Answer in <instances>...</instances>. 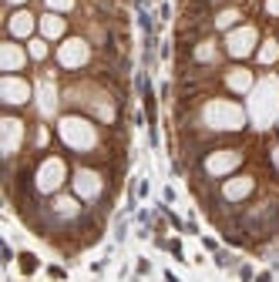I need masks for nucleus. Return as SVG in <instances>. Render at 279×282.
Instances as JSON below:
<instances>
[{
    "label": "nucleus",
    "mask_w": 279,
    "mask_h": 282,
    "mask_svg": "<svg viewBox=\"0 0 279 282\" xmlns=\"http://www.w3.org/2000/svg\"><path fill=\"white\" fill-rule=\"evenodd\" d=\"M165 252H172L178 262H189V259H185V252H182V239H168V249H165Z\"/></svg>",
    "instance_id": "17"
},
{
    "label": "nucleus",
    "mask_w": 279,
    "mask_h": 282,
    "mask_svg": "<svg viewBox=\"0 0 279 282\" xmlns=\"http://www.w3.org/2000/svg\"><path fill=\"white\" fill-rule=\"evenodd\" d=\"M219 81H222V88L232 91V94H249V91L255 88V74L249 71V67H242V64L222 71V74H219Z\"/></svg>",
    "instance_id": "7"
},
{
    "label": "nucleus",
    "mask_w": 279,
    "mask_h": 282,
    "mask_svg": "<svg viewBox=\"0 0 279 282\" xmlns=\"http://www.w3.org/2000/svg\"><path fill=\"white\" fill-rule=\"evenodd\" d=\"M48 275H51V279H57V282H64V279H67V269H61V266H48Z\"/></svg>",
    "instance_id": "22"
},
{
    "label": "nucleus",
    "mask_w": 279,
    "mask_h": 282,
    "mask_svg": "<svg viewBox=\"0 0 279 282\" xmlns=\"http://www.w3.org/2000/svg\"><path fill=\"white\" fill-rule=\"evenodd\" d=\"M31 57H27V47H20L17 40H4V74H20L27 71Z\"/></svg>",
    "instance_id": "9"
},
{
    "label": "nucleus",
    "mask_w": 279,
    "mask_h": 282,
    "mask_svg": "<svg viewBox=\"0 0 279 282\" xmlns=\"http://www.w3.org/2000/svg\"><path fill=\"white\" fill-rule=\"evenodd\" d=\"M37 24H40V17L34 14L31 7H17V10H10V14H7L4 31H7L10 40H31L34 31H37Z\"/></svg>",
    "instance_id": "5"
},
{
    "label": "nucleus",
    "mask_w": 279,
    "mask_h": 282,
    "mask_svg": "<svg viewBox=\"0 0 279 282\" xmlns=\"http://www.w3.org/2000/svg\"><path fill=\"white\" fill-rule=\"evenodd\" d=\"M161 198H165V205H172V201H175V188H161Z\"/></svg>",
    "instance_id": "25"
},
{
    "label": "nucleus",
    "mask_w": 279,
    "mask_h": 282,
    "mask_svg": "<svg viewBox=\"0 0 279 282\" xmlns=\"http://www.w3.org/2000/svg\"><path fill=\"white\" fill-rule=\"evenodd\" d=\"M212 262H216V269H236V266H239V262H236V255H232L229 249L212 252Z\"/></svg>",
    "instance_id": "14"
},
{
    "label": "nucleus",
    "mask_w": 279,
    "mask_h": 282,
    "mask_svg": "<svg viewBox=\"0 0 279 282\" xmlns=\"http://www.w3.org/2000/svg\"><path fill=\"white\" fill-rule=\"evenodd\" d=\"M202 245H205V252H219V249H222L219 239H212V235H202Z\"/></svg>",
    "instance_id": "23"
},
{
    "label": "nucleus",
    "mask_w": 279,
    "mask_h": 282,
    "mask_svg": "<svg viewBox=\"0 0 279 282\" xmlns=\"http://www.w3.org/2000/svg\"><path fill=\"white\" fill-rule=\"evenodd\" d=\"M263 14L269 20H279V0H263Z\"/></svg>",
    "instance_id": "18"
},
{
    "label": "nucleus",
    "mask_w": 279,
    "mask_h": 282,
    "mask_svg": "<svg viewBox=\"0 0 279 282\" xmlns=\"http://www.w3.org/2000/svg\"><path fill=\"white\" fill-rule=\"evenodd\" d=\"M54 61H57V71L78 74L81 67H88L91 61H98V50L84 34H71V37H64L61 50H54Z\"/></svg>",
    "instance_id": "1"
},
{
    "label": "nucleus",
    "mask_w": 279,
    "mask_h": 282,
    "mask_svg": "<svg viewBox=\"0 0 279 282\" xmlns=\"http://www.w3.org/2000/svg\"><path fill=\"white\" fill-rule=\"evenodd\" d=\"M259 27L255 24H239V27H232L229 34H225V40H222V50H225V57H232V61H246V57H252L255 50H259Z\"/></svg>",
    "instance_id": "3"
},
{
    "label": "nucleus",
    "mask_w": 279,
    "mask_h": 282,
    "mask_svg": "<svg viewBox=\"0 0 279 282\" xmlns=\"http://www.w3.org/2000/svg\"><path fill=\"white\" fill-rule=\"evenodd\" d=\"M34 101V84L20 74H4V108L7 111H20Z\"/></svg>",
    "instance_id": "4"
},
{
    "label": "nucleus",
    "mask_w": 279,
    "mask_h": 282,
    "mask_svg": "<svg viewBox=\"0 0 279 282\" xmlns=\"http://www.w3.org/2000/svg\"><path fill=\"white\" fill-rule=\"evenodd\" d=\"M37 34L44 40H64V37H71V20L64 14L44 10V14H40V24H37Z\"/></svg>",
    "instance_id": "6"
},
{
    "label": "nucleus",
    "mask_w": 279,
    "mask_h": 282,
    "mask_svg": "<svg viewBox=\"0 0 279 282\" xmlns=\"http://www.w3.org/2000/svg\"><path fill=\"white\" fill-rule=\"evenodd\" d=\"M276 37H279V34H276Z\"/></svg>",
    "instance_id": "29"
},
{
    "label": "nucleus",
    "mask_w": 279,
    "mask_h": 282,
    "mask_svg": "<svg viewBox=\"0 0 279 282\" xmlns=\"http://www.w3.org/2000/svg\"><path fill=\"white\" fill-rule=\"evenodd\" d=\"M148 4H165V0H148Z\"/></svg>",
    "instance_id": "28"
},
{
    "label": "nucleus",
    "mask_w": 279,
    "mask_h": 282,
    "mask_svg": "<svg viewBox=\"0 0 279 282\" xmlns=\"http://www.w3.org/2000/svg\"><path fill=\"white\" fill-rule=\"evenodd\" d=\"M24 47H27V57H31V64H48V61H51V40H44V37H31Z\"/></svg>",
    "instance_id": "11"
},
{
    "label": "nucleus",
    "mask_w": 279,
    "mask_h": 282,
    "mask_svg": "<svg viewBox=\"0 0 279 282\" xmlns=\"http://www.w3.org/2000/svg\"><path fill=\"white\" fill-rule=\"evenodd\" d=\"M155 20H158V27L165 24V20H172V4H158V14H155Z\"/></svg>",
    "instance_id": "19"
},
{
    "label": "nucleus",
    "mask_w": 279,
    "mask_h": 282,
    "mask_svg": "<svg viewBox=\"0 0 279 282\" xmlns=\"http://www.w3.org/2000/svg\"><path fill=\"white\" fill-rule=\"evenodd\" d=\"M17 266H20V275H27V279H31V275L40 269V259L34 255V252H20V255H17Z\"/></svg>",
    "instance_id": "12"
},
{
    "label": "nucleus",
    "mask_w": 279,
    "mask_h": 282,
    "mask_svg": "<svg viewBox=\"0 0 279 282\" xmlns=\"http://www.w3.org/2000/svg\"><path fill=\"white\" fill-rule=\"evenodd\" d=\"M67 182V165L61 155H34V188L40 195H57Z\"/></svg>",
    "instance_id": "2"
},
{
    "label": "nucleus",
    "mask_w": 279,
    "mask_h": 282,
    "mask_svg": "<svg viewBox=\"0 0 279 282\" xmlns=\"http://www.w3.org/2000/svg\"><path fill=\"white\" fill-rule=\"evenodd\" d=\"M135 272L138 275H148V272H152V262H148V259H138V262H135Z\"/></svg>",
    "instance_id": "24"
},
{
    "label": "nucleus",
    "mask_w": 279,
    "mask_h": 282,
    "mask_svg": "<svg viewBox=\"0 0 279 282\" xmlns=\"http://www.w3.org/2000/svg\"><path fill=\"white\" fill-rule=\"evenodd\" d=\"M236 275H239L242 282H252L255 279V269L249 266V262H239V266H236Z\"/></svg>",
    "instance_id": "16"
},
{
    "label": "nucleus",
    "mask_w": 279,
    "mask_h": 282,
    "mask_svg": "<svg viewBox=\"0 0 279 282\" xmlns=\"http://www.w3.org/2000/svg\"><path fill=\"white\" fill-rule=\"evenodd\" d=\"M48 10L54 14H71V10H81V0H40Z\"/></svg>",
    "instance_id": "13"
},
{
    "label": "nucleus",
    "mask_w": 279,
    "mask_h": 282,
    "mask_svg": "<svg viewBox=\"0 0 279 282\" xmlns=\"http://www.w3.org/2000/svg\"><path fill=\"white\" fill-rule=\"evenodd\" d=\"M252 282H272V269H269V272H259Z\"/></svg>",
    "instance_id": "27"
},
{
    "label": "nucleus",
    "mask_w": 279,
    "mask_h": 282,
    "mask_svg": "<svg viewBox=\"0 0 279 282\" xmlns=\"http://www.w3.org/2000/svg\"><path fill=\"white\" fill-rule=\"evenodd\" d=\"M48 141H51V128L48 124H37V128H34V138H31V148H48Z\"/></svg>",
    "instance_id": "15"
},
{
    "label": "nucleus",
    "mask_w": 279,
    "mask_h": 282,
    "mask_svg": "<svg viewBox=\"0 0 279 282\" xmlns=\"http://www.w3.org/2000/svg\"><path fill=\"white\" fill-rule=\"evenodd\" d=\"M128 239V222L118 215V225H114V242H125Z\"/></svg>",
    "instance_id": "20"
},
{
    "label": "nucleus",
    "mask_w": 279,
    "mask_h": 282,
    "mask_svg": "<svg viewBox=\"0 0 279 282\" xmlns=\"http://www.w3.org/2000/svg\"><path fill=\"white\" fill-rule=\"evenodd\" d=\"M255 61H259L263 67H272V64L279 61V37H276V34H269V37H263V40H259Z\"/></svg>",
    "instance_id": "10"
},
{
    "label": "nucleus",
    "mask_w": 279,
    "mask_h": 282,
    "mask_svg": "<svg viewBox=\"0 0 279 282\" xmlns=\"http://www.w3.org/2000/svg\"><path fill=\"white\" fill-rule=\"evenodd\" d=\"M219 192H222V198L229 201V205H239V201H246L249 195L255 192V178L252 175H232L229 182L219 185Z\"/></svg>",
    "instance_id": "8"
},
{
    "label": "nucleus",
    "mask_w": 279,
    "mask_h": 282,
    "mask_svg": "<svg viewBox=\"0 0 279 282\" xmlns=\"http://www.w3.org/2000/svg\"><path fill=\"white\" fill-rule=\"evenodd\" d=\"M17 255H20V252H14V245H10V242H4V266L17 262Z\"/></svg>",
    "instance_id": "21"
},
{
    "label": "nucleus",
    "mask_w": 279,
    "mask_h": 282,
    "mask_svg": "<svg viewBox=\"0 0 279 282\" xmlns=\"http://www.w3.org/2000/svg\"><path fill=\"white\" fill-rule=\"evenodd\" d=\"M4 4H7V10H17V7H27L31 0H4Z\"/></svg>",
    "instance_id": "26"
}]
</instances>
